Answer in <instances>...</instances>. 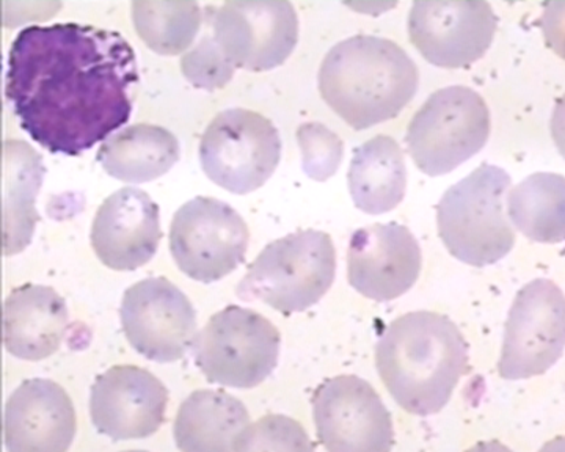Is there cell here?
Listing matches in <instances>:
<instances>
[{
    "instance_id": "cell-2",
    "label": "cell",
    "mask_w": 565,
    "mask_h": 452,
    "mask_svg": "<svg viewBox=\"0 0 565 452\" xmlns=\"http://www.w3.org/2000/svg\"><path fill=\"white\" fill-rule=\"evenodd\" d=\"M375 366L397 406L429 417L448 406L467 374V341L444 314L414 311L384 330L375 346Z\"/></svg>"
},
{
    "instance_id": "cell-31",
    "label": "cell",
    "mask_w": 565,
    "mask_h": 452,
    "mask_svg": "<svg viewBox=\"0 0 565 452\" xmlns=\"http://www.w3.org/2000/svg\"><path fill=\"white\" fill-rule=\"evenodd\" d=\"M465 452H514L509 450L505 444L498 442V440H490V442H481L471 446L470 450Z\"/></svg>"
},
{
    "instance_id": "cell-6",
    "label": "cell",
    "mask_w": 565,
    "mask_h": 452,
    "mask_svg": "<svg viewBox=\"0 0 565 452\" xmlns=\"http://www.w3.org/2000/svg\"><path fill=\"white\" fill-rule=\"evenodd\" d=\"M490 110L463 85L433 93L408 123L405 144L427 176H444L478 154L490 137Z\"/></svg>"
},
{
    "instance_id": "cell-26",
    "label": "cell",
    "mask_w": 565,
    "mask_h": 452,
    "mask_svg": "<svg viewBox=\"0 0 565 452\" xmlns=\"http://www.w3.org/2000/svg\"><path fill=\"white\" fill-rule=\"evenodd\" d=\"M236 452H316V448L299 421L266 415L245 429Z\"/></svg>"
},
{
    "instance_id": "cell-19",
    "label": "cell",
    "mask_w": 565,
    "mask_h": 452,
    "mask_svg": "<svg viewBox=\"0 0 565 452\" xmlns=\"http://www.w3.org/2000/svg\"><path fill=\"white\" fill-rule=\"evenodd\" d=\"M68 322V306L55 289L22 284L3 303V344L21 360H44L61 349Z\"/></svg>"
},
{
    "instance_id": "cell-12",
    "label": "cell",
    "mask_w": 565,
    "mask_h": 452,
    "mask_svg": "<svg viewBox=\"0 0 565 452\" xmlns=\"http://www.w3.org/2000/svg\"><path fill=\"white\" fill-rule=\"evenodd\" d=\"M318 439L327 452H392V415L370 381L337 376L313 395Z\"/></svg>"
},
{
    "instance_id": "cell-10",
    "label": "cell",
    "mask_w": 565,
    "mask_h": 452,
    "mask_svg": "<svg viewBox=\"0 0 565 452\" xmlns=\"http://www.w3.org/2000/svg\"><path fill=\"white\" fill-rule=\"evenodd\" d=\"M204 18L226 58L247 72L281 66L299 42V17L286 0H233L206 7Z\"/></svg>"
},
{
    "instance_id": "cell-33",
    "label": "cell",
    "mask_w": 565,
    "mask_h": 452,
    "mask_svg": "<svg viewBox=\"0 0 565 452\" xmlns=\"http://www.w3.org/2000/svg\"><path fill=\"white\" fill-rule=\"evenodd\" d=\"M121 452H148V451H137V450H132V451H121Z\"/></svg>"
},
{
    "instance_id": "cell-17",
    "label": "cell",
    "mask_w": 565,
    "mask_h": 452,
    "mask_svg": "<svg viewBox=\"0 0 565 452\" xmlns=\"http://www.w3.org/2000/svg\"><path fill=\"white\" fill-rule=\"evenodd\" d=\"M90 239L104 266L118 272L137 270L151 261L161 244L159 206L140 189H120L96 211Z\"/></svg>"
},
{
    "instance_id": "cell-20",
    "label": "cell",
    "mask_w": 565,
    "mask_h": 452,
    "mask_svg": "<svg viewBox=\"0 0 565 452\" xmlns=\"http://www.w3.org/2000/svg\"><path fill=\"white\" fill-rule=\"evenodd\" d=\"M250 415L223 390L193 391L178 410L173 437L181 452H236Z\"/></svg>"
},
{
    "instance_id": "cell-16",
    "label": "cell",
    "mask_w": 565,
    "mask_h": 452,
    "mask_svg": "<svg viewBox=\"0 0 565 452\" xmlns=\"http://www.w3.org/2000/svg\"><path fill=\"white\" fill-rule=\"evenodd\" d=\"M422 265L418 240L407 226L394 222L356 229L349 243V284L375 302H390L411 291Z\"/></svg>"
},
{
    "instance_id": "cell-28",
    "label": "cell",
    "mask_w": 565,
    "mask_h": 452,
    "mask_svg": "<svg viewBox=\"0 0 565 452\" xmlns=\"http://www.w3.org/2000/svg\"><path fill=\"white\" fill-rule=\"evenodd\" d=\"M297 142L302 151L303 172L311 180H330L344 155V143L321 123H307L297 129Z\"/></svg>"
},
{
    "instance_id": "cell-22",
    "label": "cell",
    "mask_w": 565,
    "mask_h": 452,
    "mask_svg": "<svg viewBox=\"0 0 565 452\" xmlns=\"http://www.w3.org/2000/svg\"><path fill=\"white\" fill-rule=\"evenodd\" d=\"M353 205L379 216L403 203L407 189L404 151L390 136H377L360 144L348 172Z\"/></svg>"
},
{
    "instance_id": "cell-9",
    "label": "cell",
    "mask_w": 565,
    "mask_h": 452,
    "mask_svg": "<svg viewBox=\"0 0 565 452\" xmlns=\"http://www.w3.org/2000/svg\"><path fill=\"white\" fill-rule=\"evenodd\" d=\"M250 232L236 209L211 196L182 205L170 225L178 268L200 283H214L243 265Z\"/></svg>"
},
{
    "instance_id": "cell-3",
    "label": "cell",
    "mask_w": 565,
    "mask_h": 452,
    "mask_svg": "<svg viewBox=\"0 0 565 452\" xmlns=\"http://www.w3.org/2000/svg\"><path fill=\"white\" fill-rule=\"evenodd\" d=\"M327 106L355 131L393 120L418 90V66L394 42L356 35L329 51L319 68Z\"/></svg>"
},
{
    "instance_id": "cell-24",
    "label": "cell",
    "mask_w": 565,
    "mask_h": 452,
    "mask_svg": "<svg viewBox=\"0 0 565 452\" xmlns=\"http://www.w3.org/2000/svg\"><path fill=\"white\" fill-rule=\"evenodd\" d=\"M508 214L527 239L541 244L565 240V176L534 173L508 195Z\"/></svg>"
},
{
    "instance_id": "cell-29",
    "label": "cell",
    "mask_w": 565,
    "mask_h": 452,
    "mask_svg": "<svg viewBox=\"0 0 565 452\" xmlns=\"http://www.w3.org/2000/svg\"><path fill=\"white\" fill-rule=\"evenodd\" d=\"M542 33L550 50L565 61V2L546 3L542 14Z\"/></svg>"
},
{
    "instance_id": "cell-11",
    "label": "cell",
    "mask_w": 565,
    "mask_h": 452,
    "mask_svg": "<svg viewBox=\"0 0 565 452\" xmlns=\"http://www.w3.org/2000/svg\"><path fill=\"white\" fill-rule=\"evenodd\" d=\"M564 349V292L546 278L530 281L509 310L498 374L505 380L542 376L563 357Z\"/></svg>"
},
{
    "instance_id": "cell-21",
    "label": "cell",
    "mask_w": 565,
    "mask_h": 452,
    "mask_svg": "<svg viewBox=\"0 0 565 452\" xmlns=\"http://www.w3.org/2000/svg\"><path fill=\"white\" fill-rule=\"evenodd\" d=\"M43 158L21 140L3 143V250L21 254L31 244L39 213L35 200L43 183Z\"/></svg>"
},
{
    "instance_id": "cell-4",
    "label": "cell",
    "mask_w": 565,
    "mask_h": 452,
    "mask_svg": "<svg viewBox=\"0 0 565 452\" xmlns=\"http://www.w3.org/2000/svg\"><path fill=\"white\" fill-rule=\"evenodd\" d=\"M511 184L508 172L484 162L445 192L437 206L438 235L452 257L473 268L508 257L515 244L503 207Z\"/></svg>"
},
{
    "instance_id": "cell-23",
    "label": "cell",
    "mask_w": 565,
    "mask_h": 452,
    "mask_svg": "<svg viewBox=\"0 0 565 452\" xmlns=\"http://www.w3.org/2000/svg\"><path fill=\"white\" fill-rule=\"evenodd\" d=\"M177 136L162 126L134 125L99 148L96 159L107 175L122 183H151L180 161Z\"/></svg>"
},
{
    "instance_id": "cell-13",
    "label": "cell",
    "mask_w": 565,
    "mask_h": 452,
    "mask_svg": "<svg viewBox=\"0 0 565 452\" xmlns=\"http://www.w3.org/2000/svg\"><path fill=\"white\" fill-rule=\"evenodd\" d=\"M120 319L126 340L151 362L181 360L196 338L191 300L163 277L147 278L126 289Z\"/></svg>"
},
{
    "instance_id": "cell-15",
    "label": "cell",
    "mask_w": 565,
    "mask_h": 452,
    "mask_svg": "<svg viewBox=\"0 0 565 452\" xmlns=\"http://www.w3.org/2000/svg\"><path fill=\"white\" fill-rule=\"evenodd\" d=\"M169 390L154 374L121 365L96 377L90 415L96 431L114 442L148 439L166 421Z\"/></svg>"
},
{
    "instance_id": "cell-1",
    "label": "cell",
    "mask_w": 565,
    "mask_h": 452,
    "mask_svg": "<svg viewBox=\"0 0 565 452\" xmlns=\"http://www.w3.org/2000/svg\"><path fill=\"white\" fill-rule=\"evenodd\" d=\"M136 52L95 25H29L9 54L6 98L22 131L52 154L79 155L131 118Z\"/></svg>"
},
{
    "instance_id": "cell-30",
    "label": "cell",
    "mask_w": 565,
    "mask_h": 452,
    "mask_svg": "<svg viewBox=\"0 0 565 452\" xmlns=\"http://www.w3.org/2000/svg\"><path fill=\"white\" fill-rule=\"evenodd\" d=\"M550 132L557 151L565 159V95L557 99L552 121H550Z\"/></svg>"
},
{
    "instance_id": "cell-7",
    "label": "cell",
    "mask_w": 565,
    "mask_h": 452,
    "mask_svg": "<svg viewBox=\"0 0 565 452\" xmlns=\"http://www.w3.org/2000/svg\"><path fill=\"white\" fill-rule=\"evenodd\" d=\"M280 346V332L269 319L232 305L196 333L192 352L196 368L211 384L250 390L277 368Z\"/></svg>"
},
{
    "instance_id": "cell-18",
    "label": "cell",
    "mask_w": 565,
    "mask_h": 452,
    "mask_svg": "<svg viewBox=\"0 0 565 452\" xmlns=\"http://www.w3.org/2000/svg\"><path fill=\"white\" fill-rule=\"evenodd\" d=\"M3 437L9 452H68L76 437L68 392L47 379L22 381L6 403Z\"/></svg>"
},
{
    "instance_id": "cell-25",
    "label": "cell",
    "mask_w": 565,
    "mask_h": 452,
    "mask_svg": "<svg viewBox=\"0 0 565 452\" xmlns=\"http://www.w3.org/2000/svg\"><path fill=\"white\" fill-rule=\"evenodd\" d=\"M137 35L156 54H185L203 24V10L196 2L136 0L131 6Z\"/></svg>"
},
{
    "instance_id": "cell-32",
    "label": "cell",
    "mask_w": 565,
    "mask_h": 452,
    "mask_svg": "<svg viewBox=\"0 0 565 452\" xmlns=\"http://www.w3.org/2000/svg\"><path fill=\"white\" fill-rule=\"evenodd\" d=\"M539 452H565V437H556V439L550 440Z\"/></svg>"
},
{
    "instance_id": "cell-8",
    "label": "cell",
    "mask_w": 565,
    "mask_h": 452,
    "mask_svg": "<svg viewBox=\"0 0 565 452\" xmlns=\"http://www.w3.org/2000/svg\"><path fill=\"white\" fill-rule=\"evenodd\" d=\"M281 159V139L273 121L248 109H228L207 126L200 142L204 175L234 195L263 187Z\"/></svg>"
},
{
    "instance_id": "cell-5",
    "label": "cell",
    "mask_w": 565,
    "mask_h": 452,
    "mask_svg": "<svg viewBox=\"0 0 565 452\" xmlns=\"http://www.w3.org/2000/svg\"><path fill=\"white\" fill-rule=\"evenodd\" d=\"M337 250L332 237L303 229L274 240L248 266L237 295L259 300L285 316L311 309L332 288Z\"/></svg>"
},
{
    "instance_id": "cell-27",
    "label": "cell",
    "mask_w": 565,
    "mask_h": 452,
    "mask_svg": "<svg viewBox=\"0 0 565 452\" xmlns=\"http://www.w3.org/2000/svg\"><path fill=\"white\" fill-rule=\"evenodd\" d=\"M204 32L202 39L195 46L182 54V76L200 90H221L236 73V66L223 54L214 33H212L210 21L204 18Z\"/></svg>"
},
{
    "instance_id": "cell-14",
    "label": "cell",
    "mask_w": 565,
    "mask_h": 452,
    "mask_svg": "<svg viewBox=\"0 0 565 452\" xmlns=\"http://www.w3.org/2000/svg\"><path fill=\"white\" fill-rule=\"evenodd\" d=\"M408 36L416 51L446 69L467 68L492 46L498 18L484 0H427L408 13Z\"/></svg>"
}]
</instances>
